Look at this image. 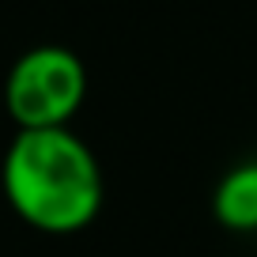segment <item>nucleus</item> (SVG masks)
<instances>
[{
  "mask_svg": "<svg viewBox=\"0 0 257 257\" xmlns=\"http://www.w3.org/2000/svg\"><path fill=\"white\" fill-rule=\"evenodd\" d=\"M4 201L42 234H76L102 208V167L72 128H23L0 163Z\"/></svg>",
  "mask_w": 257,
  "mask_h": 257,
  "instance_id": "1",
  "label": "nucleus"
},
{
  "mask_svg": "<svg viewBox=\"0 0 257 257\" xmlns=\"http://www.w3.org/2000/svg\"><path fill=\"white\" fill-rule=\"evenodd\" d=\"M87 98V68L64 46H34L12 64L4 106L16 128H68Z\"/></svg>",
  "mask_w": 257,
  "mask_h": 257,
  "instance_id": "2",
  "label": "nucleus"
},
{
  "mask_svg": "<svg viewBox=\"0 0 257 257\" xmlns=\"http://www.w3.org/2000/svg\"><path fill=\"white\" fill-rule=\"evenodd\" d=\"M212 216L234 234L257 231V159L231 167L212 193Z\"/></svg>",
  "mask_w": 257,
  "mask_h": 257,
  "instance_id": "3",
  "label": "nucleus"
}]
</instances>
